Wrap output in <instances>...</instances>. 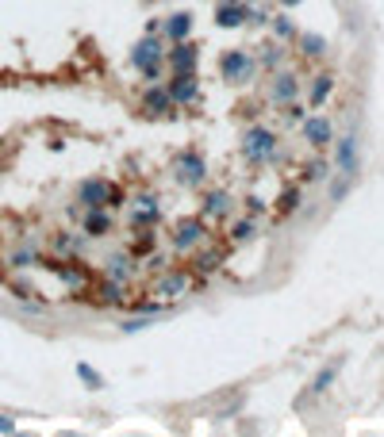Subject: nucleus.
Wrapping results in <instances>:
<instances>
[{
  "label": "nucleus",
  "mask_w": 384,
  "mask_h": 437,
  "mask_svg": "<svg viewBox=\"0 0 384 437\" xmlns=\"http://www.w3.org/2000/svg\"><path fill=\"white\" fill-rule=\"evenodd\" d=\"M242 154H246V161H269L277 154V135L269 127H250L246 131V142H242Z\"/></svg>",
  "instance_id": "f257e3e1"
},
{
  "label": "nucleus",
  "mask_w": 384,
  "mask_h": 437,
  "mask_svg": "<svg viewBox=\"0 0 384 437\" xmlns=\"http://www.w3.org/2000/svg\"><path fill=\"white\" fill-rule=\"evenodd\" d=\"M158 62H162V43H158L154 35H146V39L131 50V65H138L146 81H158Z\"/></svg>",
  "instance_id": "f03ea898"
},
{
  "label": "nucleus",
  "mask_w": 384,
  "mask_h": 437,
  "mask_svg": "<svg viewBox=\"0 0 384 437\" xmlns=\"http://www.w3.org/2000/svg\"><path fill=\"white\" fill-rule=\"evenodd\" d=\"M334 169H339L342 177L358 180V169H361V142H358V135H346V138H339V154H334Z\"/></svg>",
  "instance_id": "7ed1b4c3"
},
{
  "label": "nucleus",
  "mask_w": 384,
  "mask_h": 437,
  "mask_svg": "<svg viewBox=\"0 0 384 437\" xmlns=\"http://www.w3.org/2000/svg\"><path fill=\"white\" fill-rule=\"evenodd\" d=\"M219 70H223V81H250L254 73V58L246 50H227L219 58Z\"/></svg>",
  "instance_id": "20e7f679"
},
{
  "label": "nucleus",
  "mask_w": 384,
  "mask_h": 437,
  "mask_svg": "<svg viewBox=\"0 0 384 437\" xmlns=\"http://www.w3.org/2000/svg\"><path fill=\"white\" fill-rule=\"evenodd\" d=\"M304 138H307L312 150H327L334 142V123L327 116H307L304 119Z\"/></svg>",
  "instance_id": "39448f33"
},
{
  "label": "nucleus",
  "mask_w": 384,
  "mask_h": 437,
  "mask_svg": "<svg viewBox=\"0 0 384 437\" xmlns=\"http://www.w3.org/2000/svg\"><path fill=\"white\" fill-rule=\"evenodd\" d=\"M177 169H181V177L189 188H196V184H204V177H208V165H204V157H200V150H185L181 154V161H177Z\"/></svg>",
  "instance_id": "423d86ee"
},
{
  "label": "nucleus",
  "mask_w": 384,
  "mask_h": 437,
  "mask_svg": "<svg viewBox=\"0 0 384 437\" xmlns=\"http://www.w3.org/2000/svg\"><path fill=\"white\" fill-rule=\"evenodd\" d=\"M170 100L173 104H196V100H200L196 73H181V70H177V77L170 81Z\"/></svg>",
  "instance_id": "0eeeda50"
},
{
  "label": "nucleus",
  "mask_w": 384,
  "mask_h": 437,
  "mask_svg": "<svg viewBox=\"0 0 384 437\" xmlns=\"http://www.w3.org/2000/svg\"><path fill=\"white\" fill-rule=\"evenodd\" d=\"M204 242V218H185V223H177L173 231V245L177 250H192V245Z\"/></svg>",
  "instance_id": "6e6552de"
},
{
  "label": "nucleus",
  "mask_w": 384,
  "mask_h": 437,
  "mask_svg": "<svg viewBox=\"0 0 384 437\" xmlns=\"http://www.w3.org/2000/svg\"><path fill=\"white\" fill-rule=\"evenodd\" d=\"M242 20H246V4H242V0H223V4L215 8V23L219 27H238Z\"/></svg>",
  "instance_id": "1a4fd4ad"
},
{
  "label": "nucleus",
  "mask_w": 384,
  "mask_h": 437,
  "mask_svg": "<svg viewBox=\"0 0 384 437\" xmlns=\"http://www.w3.org/2000/svg\"><path fill=\"white\" fill-rule=\"evenodd\" d=\"M108 196H111L108 180H85L81 184V204H89V207H108Z\"/></svg>",
  "instance_id": "9d476101"
},
{
  "label": "nucleus",
  "mask_w": 384,
  "mask_h": 437,
  "mask_svg": "<svg viewBox=\"0 0 384 437\" xmlns=\"http://www.w3.org/2000/svg\"><path fill=\"white\" fill-rule=\"evenodd\" d=\"M185 292H189V277H185V272H173V277L154 284V296H165V299H177V296H185Z\"/></svg>",
  "instance_id": "9b49d317"
},
{
  "label": "nucleus",
  "mask_w": 384,
  "mask_h": 437,
  "mask_svg": "<svg viewBox=\"0 0 384 437\" xmlns=\"http://www.w3.org/2000/svg\"><path fill=\"white\" fill-rule=\"evenodd\" d=\"M170 62H173L181 73H192V70H196V46H189V43L181 39V43L170 50Z\"/></svg>",
  "instance_id": "f8f14e48"
},
{
  "label": "nucleus",
  "mask_w": 384,
  "mask_h": 437,
  "mask_svg": "<svg viewBox=\"0 0 384 437\" xmlns=\"http://www.w3.org/2000/svg\"><path fill=\"white\" fill-rule=\"evenodd\" d=\"M296 92H300V81L292 77V73H280L277 84H273V100H277V104H292Z\"/></svg>",
  "instance_id": "ddd939ff"
},
{
  "label": "nucleus",
  "mask_w": 384,
  "mask_h": 437,
  "mask_svg": "<svg viewBox=\"0 0 384 437\" xmlns=\"http://www.w3.org/2000/svg\"><path fill=\"white\" fill-rule=\"evenodd\" d=\"M189 31H192V16L189 12H173L170 23H165V35H170L173 43H181V39H189Z\"/></svg>",
  "instance_id": "4468645a"
},
{
  "label": "nucleus",
  "mask_w": 384,
  "mask_h": 437,
  "mask_svg": "<svg viewBox=\"0 0 384 437\" xmlns=\"http://www.w3.org/2000/svg\"><path fill=\"white\" fill-rule=\"evenodd\" d=\"M331 92H334V77H331V73H319L315 84H312V96H307V104H312V108H323V100L331 96Z\"/></svg>",
  "instance_id": "2eb2a0df"
},
{
  "label": "nucleus",
  "mask_w": 384,
  "mask_h": 437,
  "mask_svg": "<svg viewBox=\"0 0 384 437\" xmlns=\"http://www.w3.org/2000/svg\"><path fill=\"white\" fill-rule=\"evenodd\" d=\"M85 231H89V234H97V238L111 231V218L104 215V207H89V215H85Z\"/></svg>",
  "instance_id": "dca6fc26"
},
{
  "label": "nucleus",
  "mask_w": 384,
  "mask_h": 437,
  "mask_svg": "<svg viewBox=\"0 0 384 437\" xmlns=\"http://www.w3.org/2000/svg\"><path fill=\"white\" fill-rule=\"evenodd\" d=\"M227 207H231V196H227V192H208V199H204V218L227 215Z\"/></svg>",
  "instance_id": "f3484780"
},
{
  "label": "nucleus",
  "mask_w": 384,
  "mask_h": 437,
  "mask_svg": "<svg viewBox=\"0 0 384 437\" xmlns=\"http://www.w3.org/2000/svg\"><path fill=\"white\" fill-rule=\"evenodd\" d=\"M339 368H342V360H331V365H327L323 372H319V376L312 380V395H323L327 387L334 384V376H339Z\"/></svg>",
  "instance_id": "a211bd4d"
},
{
  "label": "nucleus",
  "mask_w": 384,
  "mask_h": 437,
  "mask_svg": "<svg viewBox=\"0 0 384 437\" xmlns=\"http://www.w3.org/2000/svg\"><path fill=\"white\" fill-rule=\"evenodd\" d=\"M170 104H173V100H170V89H150V92H146V111H150V116H162Z\"/></svg>",
  "instance_id": "6ab92c4d"
},
{
  "label": "nucleus",
  "mask_w": 384,
  "mask_h": 437,
  "mask_svg": "<svg viewBox=\"0 0 384 437\" xmlns=\"http://www.w3.org/2000/svg\"><path fill=\"white\" fill-rule=\"evenodd\" d=\"M154 319H158V307H150L146 315H138V319H127L119 330H127V334H135V330H146V326H154Z\"/></svg>",
  "instance_id": "aec40b11"
},
{
  "label": "nucleus",
  "mask_w": 384,
  "mask_h": 437,
  "mask_svg": "<svg viewBox=\"0 0 384 437\" xmlns=\"http://www.w3.org/2000/svg\"><path fill=\"white\" fill-rule=\"evenodd\" d=\"M300 46H304V54L319 58V54L327 50V39H323V35H300Z\"/></svg>",
  "instance_id": "412c9836"
},
{
  "label": "nucleus",
  "mask_w": 384,
  "mask_h": 437,
  "mask_svg": "<svg viewBox=\"0 0 384 437\" xmlns=\"http://www.w3.org/2000/svg\"><path fill=\"white\" fill-rule=\"evenodd\" d=\"M254 231H258L254 218H238V223L231 226V238H235V242H246V238H254Z\"/></svg>",
  "instance_id": "4be33fe9"
},
{
  "label": "nucleus",
  "mask_w": 384,
  "mask_h": 437,
  "mask_svg": "<svg viewBox=\"0 0 384 437\" xmlns=\"http://www.w3.org/2000/svg\"><path fill=\"white\" fill-rule=\"evenodd\" d=\"M273 31H277V39H296V23L292 20H288V16H277V20H273Z\"/></svg>",
  "instance_id": "5701e85b"
},
{
  "label": "nucleus",
  "mask_w": 384,
  "mask_h": 437,
  "mask_svg": "<svg viewBox=\"0 0 384 437\" xmlns=\"http://www.w3.org/2000/svg\"><path fill=\"white\" fill-rule=\"evenodd\" d=\"M77 376H81V380H85V384H89V387H104V376H100V372H92V368H89V365H77Z\"/></svg>",
  "instance_id": "b1692460"
},
{
  "label": "nucleus",
  "mask_w": 384,
  "mask_h": 437,
  "mask_svg": "<svg viewBox=\"0 0 384 437\" xmlns=\"http://www.w3.org/2000/svg\"><path fill=\"white\" fill-rule=\"evenodd\" d=\"M296 207H300V192H285V196H280V207H277V211L288 215V211H296Z\"/></svg>",
  "instance_id": "393cba45"
},
{
  "label": "nucleus",
  "mask_w": 384,
  "mask_h": 437,
  "mask_svg": "<svg viewBox=\"0 0 384 437\" xmlns=\"http://www.w3.org/2000/svg\"><path fill=\"white\" fill-rule=\"evenodd\" d=\"M108 265H111V269H108L111 280H127V258H111Z\"/></svg>",
  "instance_id": "a878e982"
},
{
  "label": "nucleus",
  "mask_w": 384,
  "mask_h": 437,
  "mask_svg": "<svg viewBox=\"0 0 384 437\" xmlns=\"http://www.w3.org/2000/svg\"><path fill=\"white\" fill-rule=\"evenodd\" d=\"M327 169H331V165H327L323 157H315L312 165H307V180H323V177H327Z\"/></svg>",
  "instance_id": "bb28decb"
},
{
  "label": "nucleus",
  "mask_w": 384,
  "mask_h": 437,
  "mask_svg": "<svg viewBox=\"0 0 384 437\" xmlns=\"http://www.w3.org/2000/svg\"><path fill=\"white\" fill-rule=\"evenodd\" d=\"M350 184H353L350 177H342V180H334V184H331V199H334V204H339V199H342L346 192H350Z\"/></svg>",
  "instance_id": "cd10ccee"
},
{
  "label": "nucleus",
  "mask_w": 384,
  "mask_h": 437,
  "mask_svg": "<svg viewBox=\"0 0 384 437\" xmlns=\"http://www.w3.org/2000/svg\"><path fill=\"white\" fill-rule=\"evenodd\" d=\"M0 433H16V422L8 414H0Z\"/></svg>",
  "instance_id": "c85d7f7f"
},
{
  "label": "nucleus",
  "mask_w": 384,
  "mask_h": 437,
  "mask_svg": "<svg viewBox=\"0 0 384 437\" xmlns=\"http://www.w3.org/2000/svg\"><path fill=\"white\" fill-rule=\"evenodd\" d=\"M280 4H285V8H296V4H300V0H280Z\"/></svg>",
  "instance_id": "c756f323"
}]
</instances>
